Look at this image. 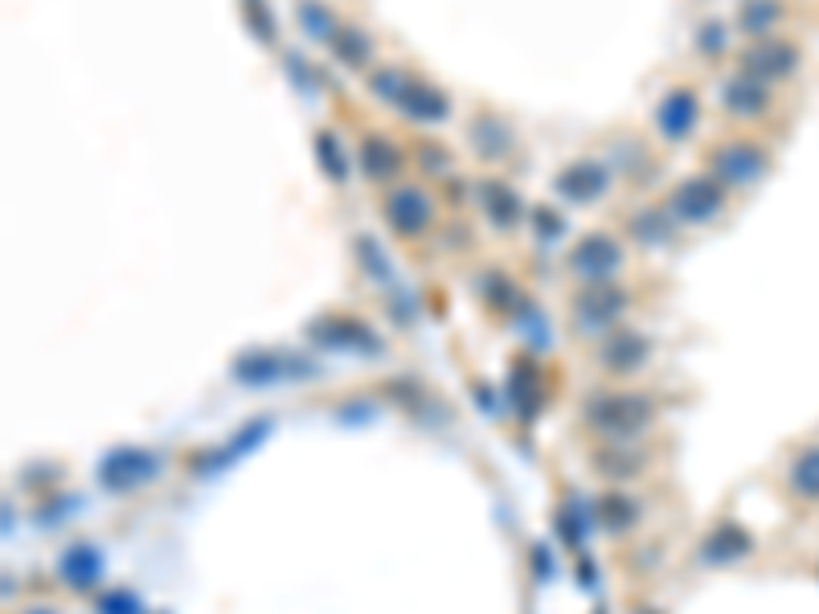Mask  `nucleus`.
<instances>
[{"instance_id": "9d476101", "label": "nucleus", "mask_w": 819, "mask_h": 614, "mask_svg": "<svg viewBox=\"0 0 819 614\" xmlns=\"http://www.w3.org/2000/svg\"><path fill=\"white\" fill-rule=\"evenodd\" d=\"M697 115H701V103L689 86H676L672 95H664L660 111H656V123L668 140H685L692 128H697Z\"/></svg>"}, {"instance_id": "a878e982", "label": "nucleus", "mask_w": 819, "mask_h": 614, "mask_svg": "<svg viewBox=\"0 0 819 614\" xmlns=\"http://www.w3.org/2000/svg\"><path fill=\"white\" fill-rule=\"evenodd\" d=\"M357 258L365 262L369 279H377V283H394V267H389V258L377 250L374 238H357Z\"/></svg>"}, {"instance_id": "7c9ffc66", "label": "nucleus", "mask_w": 819, "mask_h": 614, "mask_svg": "<svg viewBox=\"0 0 819 614\" xmlns=\"http://www.w3.org/2000/svg\"><path fill=\"white\" fill-rule=\"evenodd\" d=\"M246 21H250V29L259 33L262 42H271V37H274L271 13H267V0H246Z\"/></svg>"}, {"instance_id": "39448f33", "label": "nucleus", "mask_w": 819, "mask_h": 614, "mask_svg": "<svg viewBox=\"0 0 819 614\" xmlns=\"http://www.w3.org/2000/svg\"><path fill=\"white\" fill-rule=\"evenodd\" d=\"M709 169H713V181H721V185L750 188L758 185L762 172H766V152L754 148L750 140L721 143L718 152H713V160H709Z\"/></svg>"}, {"instance_id": "4468645a", "label": "nucleus", "mask_w": 819, "mask_h": 614, "mask_svg": "<svg viewBox=\"0 0 819 614\" xmlns=\"http://www.w3.org/2000/svg\"><path fill=\"white\" fill-rule=\"evenodd\" d=\"M479 205H484V214H488L492 226H500V229H513L520 222V197L513 193V188L504 185V181H479Z\"/></svg>"}, {"instance_id": "cd10ccee", "label": "nucleus", "mask_w": 819, "mask_h": 614, "mask_svg": "<svg viewBox=\"0 0 819 614\" xmlns=\"http://www.w3.org/2000/svg\"><path fill=\"white\" fill-rule=\"evenodd\" d=\"M599 520H603L606 529H627L635 520V504L627 500V496H606V500L599 504Z\"/></svg>"}, {"instance_id": "423d86ee", "label": "nucleus", "mask_w": 819, "mask_h": 614, "mask_svg": "<svg viewBox=\"0 0 819 614\" xmlns=\"http://www.w3.org/2000/svg\"><path fill=\"white\" fill-rule=\"evenodd\" d=\"M160 475V459L152 451H140V446H119L103 459L99 480L107 492H131V487L148 484Z\"/></svg>"}, {"instance_id": "20e7f679", "label": "nucleus", "mask_w": 819, "mask_h": 614, "mask_svg": "<svg viewBox=\"0 0 819 614\" xmlns=\"http://www.w3.org/2000/svg\"><path fill=\"white\" fill-rule=\"evenodd\" d=\"M623 267V246L611 234H586L582 243L570 250V271L582 283H611Z\"/></svg>"}, {"instance_id": "f3484780", "label": "nucleus", "mask_w": 819, "mask_h": 614, "mask_svg": "<svg viewBox=\"0 0 819 614\" xmlns=\"http://www.w3.org/2000/svg\"><path fill=\"white\" fill-rule=\"evenodd\" d=\"M312 336H320L324 344H336V348H345V344H365L369 353H374L377 344L374 336H369V328L365 324H357V320H341V315H332V320H320V324H312Z\"/></svg>"}, {"instance_id": "2f4dec72", "label": "nucleus", "mask_w": 819, "mask_h": 614, "mask_svg": "<svg viewBox=\"0 0 819 614\" xmlns=\"http://www.w3.org/2000/svg\"><path fill=\"white\" fill-rule=\"evenodd\" d=\"M513 394H517V401H520V414L529 418L532 406H537V398H532V377L525 369L517 373V381H513Z\"/></svg>"}, {"instance_id": "473e14b6", "label": "nucleus", "mask_w": 819, "mask_h": 614, "mask_svg": "<svg viewBox=\"0 0 819 614\" xmlns=\"http://www.w3.org/2000/svg\"><path fill=\"white\" fill-rule=\"evenodd\" d=\"M701 50H709V54H721V50H725V29L704 25L701 29Z\"/></svg>"}, {"instance_id": "bb28decb", "label": "nucleus", "mask_w": 819, "mask_h": 614, "mask_svg": "<svg viewBox=\"0 0 819 614\" xmlns=\"http://www.w3.org/2000/svg\"><path fill=\"white\" fill-rule=\"evenodd\" d=\"M300 25H303V33H312L316 42H332V33H336V25H332V17L324 4H300Z\"/></svg>"}, {"instance_id": "0eeeda50", "label": "nucleus", "mask_w": 819, "mask_h": 614, "mask_svg": "<svg viewBox=\"0 0 819 614\" xmlns=\"http://www.w3.org/2000/svg\"><path fill=\"white\" fill-rule=\"evenodd\" d=\"M795 66H799L795 45L778 42V37H758L754 45L742 50V74H750V78H758V83H766V86L778 83V78H787V74H795Z\"/></svg>"}, {"instance_id": "7ed1b4c3", "label": "nucleus", "mask_w": 819, "mask_h": 614, "mask_svg": "<svg viewBox=\"0 0 819 614\" xmlns=\"http://www.w3.org/2000/svg\"><path fill=\"white\" fill-rule=\"evenodd\" d=\"M725 209V188L713 176H689L672 188L668 197V214L676 222H689V226H701V222H713V217Z\"/></svg>"}, {"instance_id": "b1692460", "label": "nucleus", "mask_w": 819, "mask_h": 614, "mask_svg": "<svg viewBox=\"0 0 819 614\" xmlns=\"http://www.w3.org/2000/svg\"><path fill=\"white\" fill-rule=\"evenodd\" d=\"M790 484L799 487L804 496H819V446H811V451H804V455L795 459Z\"/></svg>"}, {"instance_id": "aec40b11", "label": "nucleus", "mask_w": 819, "mask_h": 614, "mask_svg": "<svg viewBox=\"0 0 819 614\" xmlns=\"http://www.w3.org/2000/svg\"><path fill=\"white\" fill-rule=\"evenodd\" d=\"M332 54L357 71V66L369 62V37H365L360 29H336V33H332Z\"/></svg>"}, {"instance_id": "6e6552de", "label": "nucleus", "mask_w": 819, "mask_h": 614, "mask_svg": "<svg viewBox=\"0 0 819 614\" xmlns=\"http://www.w3.org/2000/svg\"><path fill=\"white\" fill-rule=\"evenodd\" d=\"M386 222L394 234L402 238H418L422 229L434 222V201L422 193L418 185H398L386 197Z\"/></svg>"}, {"instance_id": "dca6fc26", "label": "nucleus", "mask_w": 819, "mask_h": 614, "mask_svg": "<svg viewBox=\"0 0 819 614\" xmlns=\"http://www.w3.org/2000/svg\"><path fill=\"white\" fill-rule=\"evenodd\" d=\"M647 357V341L644 336H635V332H618V336H611L603 348V360H606V369H615V373H632L639 369Z\"/></svg>"}, {"instance_id": "9b49d317", "label": "nucleus", "mask_w": 819, "mask_h": 614, "mask_svg": "<svg viewBox=\"0 0 819 614\" xmlns=\"http://www.w3.org/2000/svg\"><path fill=\"white\" fill-rule=\"evenodd\" d=\"M578 315H582V324H611L623 308H627V295L618 291L615 283H586L582 291H578V300H574Z\"/></svg>"}, {"instance_id": "c756f323", "label": "nucleus", "mask_w": 819, "mask_h": 614, "mask_svg": "<svg viewBox=\"0 0 819 614\" xmlns=\"http://www.w3.org/2000/svg\"><path fill=\"white\" fill-rule=\"evenodd\" d=\"M99 614H140V602L131 590H111L99 599Z\"/></svg>"}, {"instance_id": "f257e3e1", "label": "nucleus", "mask_w": 819, "mask_h": 614, "mask_svg": "<svg viewBox=\"0 0 819 614\" xmlns=\"http://www.w3.org/2000/svg\"><path fill=\"white\" fill-rule=\"evenodd\" d=\"M369 90H374L377 99L394 103L414 123H443L446 115H451V99L434 83H427V78H406L398 71H377L369 78Z\"/></svg>"}, {"instance_id": "4be33fe9", "label": "nucleus", "mask_w": 819, "mask_h": 614, "mask_svg": "<svg viewBox=\"0 0 819 614\" xmlns=\"http://www.w3.org/2000/svg\"><path fill=\"white\" fill-rule=\"evenodd\" d=\"M632 229L639 234V243H647V246L672 243V214H668V209H647V214L635 217Z\"/></svg>"}, {"instance_id": "5701e85b", "label": "nucleus", "mask_w": 819, "mask_h": 614, "mask_svg": "<svg viewBox=\"0 0 819 614\" xmlns=\"http://www.w3.org/2000/svg\"><path fill=\"white\" fill-rule=\"evenodd\" d=\"M316 160L328 181H348V160H345V148L336 143L332 131H320L316 136Z\"/></svg>"}, {"instance_id": "ddd939ff", "label": "nucleus", "mask_w": 819, "mask_h": 614, "mask_svg": "<svg viewBox=\"0 0 819 614\" xmlns=\"http://www.w3.org/2000/svg\"><path fill=\"white\" fill-rule=\"evenodd\" d=\"M58 573H62V582L74 590H90L95 582L103 578V553L95 549V545H71L66 553H62L58 561Z\"/></svg>"}, {"instance_id": "a211bd4d", "label": "nucleus", "mask_w": 819, "mask_h": 614, "mask_svg": "<svg viewBox=\"0 0 819 614\" xmlns=\"http://www.w3.org/2000/svg\"><path fill=\"white\" fill-rule=\"evenodd\" d=\"M472 140H475V148H479V157L500 160V157H508V148H513V131H508V123H500L496 115H484V119H475L472 123Z\"/></svg>"}, {"instance_id": "c85d7f7f", "label": "nucleus", "mask_w": 819, "mask_h": 614, "mask_svg": "<svg viewBox=\"0 0 819 614\" xmlns=\"http://www.w3.org/2000/svg\"><path fill=\"white\" fill-rule=\"evenodd\" d=\"M532 226H537V238L541 243H558L561 234H565V222H561L558 209H549V205H541L537 214H532Z\"/></svg>"}, {"instance_id": "2eb2a0df", "label": "nucleus", "mask_w": 819, "mask_h": 614, "mask_svg": "<svg viewBox=\"0 0 819 614\" xmlns=\"http://www.w3.org/2000/svg\"><path fill=\"white\" fill-rule=\"evenodd\" d=\"M360 169H365L369 181H394L402 172V152L386 136H369L360 143Z\"/></svg>"}, {"instance_id": "f8f14e48", "label": "nucleus", "mask_w": 819, "mask_h": 614, "mask_svg": "<svg viewBox=\"0 0 819 614\" xmlns=\"http://www.w3.org/2000/svg\"><path fill=\"white\" fill-rule=\"evenodd\" d=\"M721 103H725V111L730 115L754 119V115L766 111V103H770V86L758 83V78H750V74H733L730 83H725V90H721Z\"/></svg>"}, {"instance_id": "412c9836", "label": "nucleus", "mask_w": 819, "mask_h": 614, "mask_svg": "<svg viewBox=\"0 0 819 614\" xmlns=\"http://www.w3.org/2000/svg\"><path fill=\"white\" fill-rule=\"evenodd\" d=\"M750 549V537L742 529H718L709 541H704V558L709 561H733V558H742Z\"/></svg>"}, {"instance_id": "393cba45", "label": "nucleus", "mask_w": 819, "mask_h": 614, "mask_svg": "<svg viewBox=\"0 0 819 614\" xmlns=\"http://www.w3.org/2000/svg\"><path fill=\"white\" fill-rule=\"evenodd\" d=\"M737 21H742L746 33H766L778 21V0H746Z\"/></svg>"}, {"instance_id": "72a5a7b5", "label": "nucleus", "mask_w": 819, "mask_h": 614, "mask_svg": "<svg viewBox=\"0 0 819 614\" xmlns=\"http://www.w3.org/2000/svg\"><path fill=\"white\" fill-rule=\"evenodd\" d=\"M30 614H50V611H30Z\"/></svg>"}, {"instance_id": "1a4fd4ad", "label": "nucleus", "mask_w": 819, "mask_h": 614, "mask_svg": "<svg viewBox=\"0 0 819 614\" xmlns=\"http://www.w3.org/2000/svg\"><path fill=\"white\" fill-rule=\"evenodd\" d=\"M606 185H611V172L599 160H578L570 169H561L558 176V193L565 201H594L603 197Z\"/></svg>"}, {"instance_id": "f03ea898", "label": "nucleus", "mask_w": 819, "mask_h": 614, "mask_svg": "<svg viewBox=\"0 0 819 614\" xmlns=\"http://www.w3.org/2000/svg\"><path fill=\"white\" fill-rule=\"evenodd\" d=\"M586 422L603 439H632L651 422V401L639 394H606L586 406Z\"/></svg>"}, {"instance_id": "6ab92c4d", "label": "nucleus", "mask_w": 819, "mask_h": 614, "mask_svg": "<svg viewBox=\"0 0 819 614\" xmlns=\"http://www.w3.org/2000/svg\"><path fill=\"white\" fill-rule=\"evenodd\" d=\"M283 365H288V357H279V353H246L234 369H238V381H246V386H267L274 377H283Z\"/></svg>"}]
</instances>
